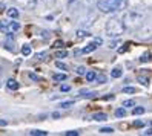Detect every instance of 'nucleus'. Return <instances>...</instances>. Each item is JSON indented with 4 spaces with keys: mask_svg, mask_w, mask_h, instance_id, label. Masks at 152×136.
Masks as SVG:
<instances>
[{
    "mask_svg": "<svg viewBox=\"0 0 152 136\" xmlns=\"http://www.w3.org/2000/svg\"><path fill=\"white\" fill-rule=\"evenodd\" d=\"M135 106V101L134 99H126V101H123V107H132Z\"/></svg>",
    "mask_w": 152,
    "mask_h": 136,
    "instance_id": "25",
    "label": "nucleus"
},
{
    "mask_svg": "<svg viewBox=\"0 0 152 136\" xmlns=\"http://www.w3.org/2000/svg\"><path fill=\"white\" fill-rule=\"evenodd\" d=\"M134 125H135V127H143L145 124H143V121H135V122H134Z\"/></svg>",
    "mask_w": 152,
    "mask_h": 136,
    "instance_id": "36",
    "label": "nucleus"
},
{
    "mask_svg": "<svg viewBox=\"0 0 152 136\" xmlns=\"http://www.w3.org/2000/svg\"><path fill=\"white\" fill-rule=\"evenodd\" d=\"M56 66L61 70H68V66L65 64V63H61V61H56Z\"/></svg>",
    "mask_w": 152,
    "mask_h": 136,
    "instance_id": "26",
    "label": "nucleus"
},
{
    "mask_svg": "<svg viewBox=\"0 0 152 136\" xmlns=\"http://www.w3.org/2000/svg\"><path fill=\"white\" fill-rule=\"evenodd\" d=\"M2 2H3V0H0V3H2Z\"/></svg>",
    "mask_w": 152,
    "mask_h": 136,
    "instance_id": "42",
    "label": "nucleus"
},
{
    "mask_svg": "<svg viewBox=\"0 0 152 136\" xmlns=\"http://www.w3.org/2000/svg\"><path fill=\"white\" fill-rule=\"evenodd\" d=\"M100 133H103V135H111V133H114V129H111V127H103V129H100Z\"/></svg>",
    "mask_w": 152,
    "mask_h": 136,
    "instance_id": "20",
    "label": "nucleus"
},
{
    "mask_svg": "<svg viewBox=\"0 0 152 136\" xmlns=\"http://www.w3.org/2000/svg\"><path fill=\"white\" fill-rule=\"evenodd\" d=\"M6 124H8V121H3V119L0 121V125H2V127H3V125H6Z\"/></svg>",
    "mask_w": 152,
    "mask_h": 136,
    "instance_id": "40",
    "label": "nucleus"
},
{
    "mask_svg": "<svg viewBox=\"0 0 152 136\" xmlns=\"http://www.w3.org/2000/svg\"><path fill=\"white\" fill-rule=\"evenodd\" d=\"M152 61V55L151 52H145L143 55L140 57V63H151Z\"/></svg>",
    "mask_w": 152,
    "mask_h": 136,
    "instance_id": "9",
    "label": "nucleus"
},
{
    "mask_svg": "<svg viewBox=\"0 0 152 136\" xmlns=\"http://www.w3.org/2000/svg\"><path fill=\"white\" fill-rule=\"evenodd\" d=\"M138 81H140L143 86H149V77H141V75H138Z\"/></svg>",
    "mask_w": 152,
    "mask_h": 136,
    "instance_id": "18",
    "label": "nucleus"
},
{
    "mask_svg": "<svg viewBox=\"0 0 152 136\" xmlns=\"http://www.w3.org/2000/svg\"><path fill=\"white\" fill-rule=\"evenodd\" d=\"M65 57H68V52H66V51H58V52H56V58H65Z\"/></svg>",
    "mask_w": 152,
    "mask_h": 136,
    "instance_id": "24",
    "label": "nucleus"
},
{
    "mask_svg": "<svg viewBox=\"0 0 152 136\" xmlns=\"http://www.w3.org/2000/svg\"><path fill=\"white\" fill-rule=\"evenodd\" d=\"M54 48H63V41H56L54 43Z\"/></svg>",
    "mask_w": 152,
    "mask_h": 136,
    "instance_id": "33",
    "label": "nucleus"
},
{
    "mask_svg": "<svg viewBox=\"0 0 152 136\" xmlns=\"http://www.w3.org/2000/svg\"><path fill=\"white\" fill-rule=\"evenodd\" d=\"M52 78H54L56 81H65L68 77H66V74H54V77H52Z\"/></svg>",
    "mask_w": 152,
    "mask_h": 136,
    "instance_id": "17",
    "label": "nucleus"
},
{
    "mask_svg": "<svg viewBox=\"0 0 152 136\" xmlns=\"http://www.w3.org/2000/svg\"><path fill=\"white\" fill-rule=\"evenodd\" d=\"M115 116L117 118H123V116H126V110H124V107H120L115 110Z\"/></svg>",
    "mask_w": 152,
    "mask_h": 136,
    "instance_id": "16",
    "label": "nucleus"
},
{
    "mask_svg": "<svg viewBox=\"0 0 152 136\" xmlns=\"http://www.w3.org/2000/svg\"><path fill=\"white\" fill-rule=\"evenodd\" d=\"M98 44H102V38H95L92 43H89L86 48H83V49H82V54H91V52H94V51L97 49Z\"/></svg>",
    "mask_w": 152,
    "mask_h": 136,
    "instance_id": "5",
    "label": "nucleus"
},
{
    "mask_svg": "<svg viewBox=\"0 0 152 136\" xmlns=\"http://www.w3.org/2000/svg\"><path fill=\"white\" fill-rule=\"evenodd\" d=\"M137 92V89L135 87H123V93H135Z\"/></svg>",
    "mask_w": 152,
    "mask_h": 136,
    "instance_id": "22",
    "label": "nucleus"
},
{
    "mask_svg": "<svg viewBox=\"0 0 152 136\" xmlns=\"http://www.w3.org/2000/svg\"><path fill=\"white\" fill-rule=\"evenodd\" d=\"M145 17H146L145 11H141V9H131V11H128L126 14H124L123 23H124V26H126V29H135V28H138V26L143 25Z\"/></svg>",
    "mask_w": 152,
    "mask_h": 136,
    "instance_id": "1",
    "label": "nucleus"
},
{
    "mask_svg": "<svg viewBox=\"0 0 152 136\" xmlns=\"http://www.w3.org/2000/svg\"><path fill=\"white\" fill-rule=\"evenodd\" d=\"M43 2H45V5H46V6H54L56 0H43Z\"/></svg>",
    "mask_w": 152,
    "mask_h": 136,
    "instance_id": "31",
    "label": "nucleus"
},
{
    "mask_svg": "<svg viewBox=\"0 0 152 136\" xmlns=\"http://www.w3.org/2000/svg\"><path fill=\"white\" fill-rule=\"evenodd\" d=\"M5 49H6V51H10V52H15L14 44H11V43H5Z\"/></svg>",
    "mask_w": 152,
    "mask_h": 136,
    "instance_id": "27",
    "label": "nucleus"
},
{
    "mask_svg": "<svg viewBox=\"0 0 152 136\" xmlns=\"http://www.w3.org/2000/svg\"><path fill=\"white\" fill-rule=\"evenodd\" d=\"M126 6V0H98L97 8L98 11L103 14H111V12H117L121 11Z\"/></svg>",
    "mask_w": 152,
    "mask_h": 136,
    "instance_id": "2",
    "label": "nucleus"
},
{
    "mask_svg": "<svg viewBox=\"0 0 152 136\" xmlns=\"http://www.w3.org/2000/svg\"><path fill=\"white\" fill-rule=\"evenodd\" d=\"M60 90H61V92H69L71 87H69V86H61V87H60Z\"/></svg>",
    "mask_w": 152,
    "mask_h": 136,
    "instance_id": "32",
    "label": "nucleus"
},
{
    "mask_svg": "<svg viewBox=\"0 0 152 136\" xmlns=\"http://www.w3.org/2000/svg\"><path fill=\"white\" fill-rule=\"evenodd\" d=\"M45 57H48V52H37L35 54V60H39V61L45 60Z\"/></svg>",
    "mask_w": 152,
    "mask_h": 136,
    "instance_id": "19",
    "label": "nucleus"
},
{
    "mask_svg": "<svg viewBox=\"0 0 152 136\" xmlns=\"http://www.w3.org/2000/svg\"><path fill=\"white\" fill-rule=\"evenodd\" d=\"M95 80H97V83H100V84H102V83H106V77H104V75H98Z\"/></svg>",
    "mask_w": 152,
    "mask_h": 136,
    "instance_id": "29",
    "label": "nucleus"
},
{
    "mask_svg": "<svg viewBox=\"0 0 152 136\" xmlns=\"http://www.w3.org/2000/svg\"><path fill=\"white\" fill-rule=\"evenodd\" d=\"M126 51H128V44H124L123 48H120V49H118V52H120V54H123V52H126Z\"/></svg>",
    "mask_w": 152,
    "mask_h": 136,
    "instance_id": "35",
    "label": "nucleus"
},
{
    "mask_svg": "<svg viewBox=\"0 0 152 136\" xmlns=\"http://www.w3.org/2000/svg\"><path fill=\"white\" fill-rule=\"evenodd\" d=\"M123 75V70L120 69V67H115V69H112V72H111V77L112 78H120Z\"/></svg>",
    "mask_w": 152,
    "mask_h": 136,
    "instance_id": "11",
    "label": "nucleus"
},
{
    "mask_svg": "<svg viewBox=\"0 0 152 136\" xmlns=\"http://www.w3.org/2000/svg\"><path fill=\"white\" fill-rule=\"evenodd\" d=\"M71 106H74V101H63V103H60L61 109H69Z\"/></svg>",
    "mask_w": 152,
    "mask_h": 136,
    "instance_id": "23",
    "label": "nucleus"
},
{
    "mask_svg": "<svg viewBox=\"0 0 152 136\" xmlns=\"http://www.w3.org/2000/svg\"><path fill=\"white\" fill-rule=\"evenodd\" d=\"M0 75H2V67H0Z\"/></svg>",
    "mask_w": 152,
    "mask_h": 136,
    "instance_id": "41",
    "label": "nucleus"
},
{
    "mask_svg": "<svg viewBox=\"0 0 152 136\" xmlns=\"http://www.w3.org/2000/svg\"><path fill=\"white\" fill-rule=\"evenodd\" d=\"M89 35L91 34H89L88 31H77V37L78 38H85V37H89Z\"/></svg>",
    "mask_w": 152,
    "mask_h": 136,
    "instance_id": "21",
    "label": "nucleus"
},
{
    "mask_svg": "<svg viewBox=\"0 0 152 136\" xmlns=\"http://www.w3.org/2000/svg\"><path fill=\"white\" fill-rule=\"evenodd\" d=\"M29 78H31V80H34V81H39V80H40V78H39L37 75H35V74H29Z\"/></svg>",
    "mask_w": 152,
    "mask_h": 136,
    "instance_id": "34",
    "label": "nucleus"
},
{
    "mask_svg": "<svg viewBox=\"0 0 152 136\" xmlns=\"http://www.w3.org/2000/svg\"><path fill=\"white\" fill-rule=\"evenodd\" d=\"M29 135H32V136H46L48 132H45V130H31Z\"/></svg>",
    "mask_w": 152,
    "mask_h": 136,
    "instance_id": "14",
    "label": "nucleus"
},
{
    "mask_svg": "<svg viewBox=\"0 0 152 136\" xmlns=\"http://www.w3.org/2000/svg\"><path fill=\"white\" fill-rule=\"evenodd\" d=\"M20 29V25L12 20H0V31L3 34H12L15 31Z\"/></svg>",
    "mask_w": 152,
    "mask_h": 136,
    "instance_id": "4",
    "label": "nucleus"
},
{
    "mask_svg": "<svg viewBox=\"0 0 152 136\" xmlns=\"http://www.w3.org/2000/svg\"><path fill=\"white\" fill-rule=\"evenodd\" d=\"M77 74H78V75H86V69H85L83 66L77 67Z\"/></svg>",
    "mask_w": 152,
    "mask_h": 136,
    "instance_id": "28",
    "label": "nucleus"
},
{
    "mask_svg": "<svg viewBox=\"0 0 152 136\" xmlns=\"http://www.w3.org/2000/svg\"><path fill=\"white\" fill-rule=\"evenodd\" d=\"M52 118H60V113L58 112H54V113H52Z\"/></svg>",
    "mask_w": 152,
    "mask_h": 136,
    "instance_id": "39",
    "label": "nucleus"
},
{
    "mask_svg": "<svg viewBox=\"0 0 152 136\" xmlns=\"http://www.w3.org/2000/svg\"><path fill=\"white\" fill-rule=\"evenodd\" d=\"M6 15L8 17H10V19H17V17H19V11H17L15 9V8H8V9H6Z\"/></svg>",
    "mask_w": 152,
    "mask_h": 136,
    "instance_id": "8",
    "label": "nucleus"
},
{
    "mask_svg": "<svg viewBox=\"0 0 152 136\" xmlns=\"http://www.w3.org/2000/svg\"><path fill=\"white\" fill-rule=\"evenodd\" d=\"M92 119L94 121H106L108 119V115L106 113H95V115H92Z\"/></svg>",
    "mask_w": 152,
    "mask_h": 136,
    "instance_id": "10",
    "label": "nucleus"
},
{
    "mask_svg": "<svg viewBox=\"0 0 152 136\" xmlns=\"http://www.w3.org/2000/svg\"><path fill=\"white\" fill-rule=\"evenodd\" d=\"M103 99H114V95H106Z\"/></svg>",
    "mask_w": 152,
    "mask_h": 136,
    "instance_id": "38",
    "label": "nucleus"
},
{
    "mask_svg": "<svg viewBox=\"0 0 152 136\" xmlns=\"http://www.w3.org/2000/svg\"><path fill=\"white\" fill-rule=\"evenodd\" d=\"M15 2L25 9H34L37 6V0H15Z\"/></svg>",
    "mask_w": 152,
    "mask_h": 136,
    "instance_id": "6",
    "label": "nucleus"
},
{
    "mask_svg": "<svg viewBox=\"0 0 152 136\" xmlns=\"http://www.w3.org/2000/svg\"><path fill=\"white\" fill-rule=\"evenodd\" d=\"M65 135H66V136H77L78 132H75V130H69V132H65Z\"/></svg>",
    "mask_w": 152,
    "mask_h": 136,
    "instance_id": "30",
    "label": "nucleus"
},
{
    "mask_svg": "<svg viewBox=\"0 0 152 136\" xmlns=\"http://www.w3.org/2000/svg\"><path fill=\"white\" fill-rule=\"evenodd\" d=\"M151 124H152V122H151Z\"/></svg>",
    "mask_w": 152,
    "mask_h": 136,
    "instance_id": "43",
    "label": "nucleus"
},
{
    "mask_svg": "<svg viewBox=\"0 0 152 136\" xmlns=\"http://www.w3.org/2000/svg\"><path fill=\"white\" fill-rule=\"evenodd\" d=\"M6 87L10 89V90H17V89L20 87V84L17 83L15 80H12V78H11V80H8V81H6Z\"/></svg>",
    "mask_w": 152,
    "mask_h": 136,
    "instance_id": "7",
    "label": "nucleus"
},
{
    "mask_svg": "<svg viewBox=\"0 0 152 136\" xmlns=\"http://www.w3.org/2000/svg\"><path fill=\"white\" fill-rule=\"evenodd\" d=\"M146 112V109L145 107H134V110H132V115H143V113H145Z\"/></svg>",
    "mask_w": 152,
    "mask_h": 136,
    "instance_id": "13",
    "label": "nucleus"
},
{
    "mask_svg": "<svg viewBox=\"0 0 152 136\" xmlns=\"http://www.w3.org/2000/svg\"><path fill=\"white\" fill-rule=\"evenodd\" d=\"M22 55L23 57H29L31 55V46L29 44H25V46L22 48Z\"/></svg>",
    "mask_w": 152,
    "mask_h": 136,
    "instance_id": "12",
    "label": "nucleus"
},
{
    "mask_svg": "<svg viewBox=\"0 0 152 136\" xmlns=\"http://www.w3.org/2000/svg\"><path fill=\"white\" fill-rule=\"evenodd\" d=\"M104 29H106V35L114 38V37H120V35L124 32V29H126V26H124L121 19L112 17V19H109L108 22H106Z\"/></svg>",
    "mask_w": 152,
    "mask_h": 136,
    "instance_id": "3",
    "label": "nucleus"
},
{
    "mask_svg": "<svg viewBox=\"0 0 152 136\" xmlns=\"http://www.w3.org/2000/svg\"><path fill=\"white\" fill-rule=\"evenodd\" d=\"M145 135H148V136H152V129L146 130V132H145Z\"/></svg>",
    "mask_w": 152,
    "mask_h": 136,
    "instance_id": "37",
    "label": "nucleus"
},
{
    "mask_svg": "<svg viewBox=\"0 0 152 136\" xmlns=\"http://www.w3.org/2000/svg\"><path fill=\"white\" fill-rule=\"evenodd\" d=\"M95 78H97V74H95L94 70H89V72H86V80H88V81H94Z\"/></svg>",
    "mask_w": 152,
    "mask_h": 136,
    "instance_id": "15",
    "label": "nucleus"
}]
</instances>
